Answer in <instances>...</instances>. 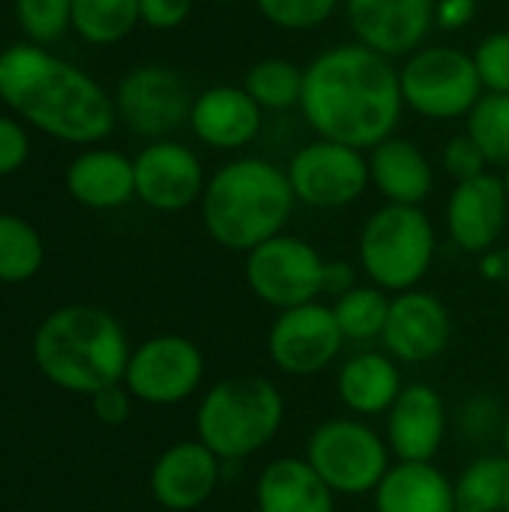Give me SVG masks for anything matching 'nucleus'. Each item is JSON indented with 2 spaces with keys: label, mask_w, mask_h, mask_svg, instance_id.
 <instances>
[{
  "label": "nucleus",
  "mask_w": 509,
  "mask_h": 512,
  "mask_svg": "<svg viewBox=\"0 0 509 512\" xmlns=\"http://www.w3.org/2000/svg\"><path fill=\"white\" fill-rule=\"evenodd\" d=\"M258 12L282 30H315L333 18L339 0H255Z\"/></svg>",
  "instance_id": "72a5a7b5"
},
{
  "label": "nucleus",
  "mask_w": 509,
  "mask_h": 512,
  "mask_svg": "<svg viewBox=\"0 0 509 512\" xmlns=\"http://www.w3.org/2000/svg\"><path fill=\"white\" fill-rule=\"evenodd\" d=\"M345 348V336L330 303H306L276 312L267 330V357L288 378H312L330 369Z\"/></svg>",
  "instance_id": "ddd939ff"
},
{
  "label": "nucleus",
  "mask_w": 509,
  "mask_h": 512,
  "mask_svg": "<svg viewBox=\"0 0 509 512\" xmlns=\"http://www.w3.org/2000/svg\"><path fill=\"white\" fill-rule=\"evenodd\" d=\"M390 300L393 294L381 291L378 285L372 282H360L357 288H351L348 294L336 297L330 303L333 309V318L345 336V342H381L384 336V327H387V315H390Z\"/></svg>",
  "instance_id": "bb28decb"
},
{
  "label": "nucleus",
  "mask_w": 509,
  "mask_h": 512,
  "mask_svg": "<svg viewBox=\"0 0 509 512\" xmlns=\"http://www.w3.org/2000/svg\"><path fill=\"white\" fill-rule=\"evenodd\" d=\"M252 501L255 512H336L339 498L303 456H279L258 471Z\"/></svg>",
  "instance_id": "4be33fe9"
},
{
  "label": "nucleus",
  "mask_w": 509,
  "mask_h": 512,
  "mask_svg": "<svg viewBox=\"0 0 509 512\" xmlns=\"http://www.w3.org/2000/svg\"><path fill=\"white\" fill-rule=\"evenodd\" d=\"M297 207L288 171L258 159L243 156L222 165L204 186L201 222L213 243L228 252H252L264 240L285 231Z\"/></svg>",
  "instance_id": "20e7f679"
},
{
  "label": "nucleus",
  "mask_w": 509,
  "mask_h": 512,
  "mask_svg": "<svg viewBox=\"0 0 509 512\" xmlns=\"http://www.w3.org/2000/svg\"><path fill=\"white\" fill-rule=\"evenodd\" d=\"M129 354L126 330L99 306H63L33 336L36 369L54 387L78 396H96L123 384Z\"/></svg>",
  "instance_id": "7ed1b4c3"
},
{
  "label": "nucleus",
  "mask_w": 509,
  "mask_h": 512,
  "mask_svg": "<svg viewBox=\"0 0 509 512\" xmlns=\"http://www.w3.org/2000/svg\"><path fill=\"white\" fill-rule=\"evenodd\" d=\"M489 165H509V93H483L468 111V129Z\"/></svg>",
  "instance_id": "7c9ffc66"
},
{
  "label": "nucleus",
  "mask_w": 509,
  "mask_h": 512,
  "mask_svg": "<svg viewBox=\"0 0 509 512\" xmlns=\"http://www.w3.org/2000/svg\"><path fill=\"white\" fill-rule=\"evenodd\" d=\"M15 18L30 42H54L72 27V0H12Z\"/></svg>",
  "instance_id": "473e14b6"
},
{
  "label": "nucleus",
  "mask_w": 509,
  "mask_h": 512,
  "mask_svg": "<svg viewBox=\"0 0 509 512\" xmlns=\"http://www.w3.org/2000/svg\"><path fill=\"white\" fill-rule=\"evenodd\" d=\"M357 276H360V273H357V267H354L351 261H327V264H324V285H321V297L336 300V297L348 294L351 288H357V285H360V279H357Z\"/></svg>",
  "instance_id": "ea45409f"
},
{
  "label": "nucleus",
  "mask_w": 509,
  "mask_h": 512,
  "mask_svg": "<svg viewBox=\"0 0 509 512\" xmlns=\"http://www.w3.org/2000/svg\"><path fill=\"white\" fill-rule=\"evenodd\" d=\"M504 186H507V198H509V165H507V174H504Z\"/></svg>",
  "instance_id": "c03bdc74"
},
{
  "label": "nucleus",
  "mask_w": 509,
  "mask_h": 512,
  "mask_svg": "<svg viewBox=\"0 0 509 512\" xmlns=\"http://www.w3.org/2000/svg\"><path fill=\"white\" fill-rule=\"evenodd\" d=\"M441 162H444V171L456 183H465V180H474V177L486 174V165H489L483 150L474 144V138L468 132H462V135L447 141V147L441 153Z\"/></svg>",
  "instance_id": "c9c22d12"
},
{
  "label": "nucleus",
  "mask_w": 509,
  "mask_h": 512,
  "mask_svg": "<svg viewBox=\"0 0 509 512\" xmlns=\"http://www.w3.org/2000/svg\"><path fill=\"white\" fill-rule=\"evenodd\" d=\"M93 402V414L99 423L105 426H123L132 414V393L123 384H114L108 390H99L96 396H90Z\"/></svg>",
  "instance_id": "58836bf2"
},
{
  "label": "nucleus",
  "mask_w": 509,
  "mask_h": 512,
  "mask_svg": "<svg viewBox=\"0 0 509 512\" xmlns=\"http://www.w3.org/2000/svg\"><path fill=\"white\" fill-rule=\"evenodd\" d=\"M192 6L195 0H141V24L153 30H174L189 18Z\"/></svg>",
  "instance_id": "4c0bfd02"
},
{
  "label": "nucleus",
  "mask_w": 509,
  "mask_h": 512,
  "mask_svg": "<svg viewBox=\"0 0 509 512\" xmlns=\"http://www.w3.org/2000/svg\"><path fill=\"white\" fill-rule=\"evenodd\" d=\"M450 432L444 396L423 381L402 387L399 399L384 414V441L393 462H435Z\"/></svg>",
  "instance_id": "2eb2a0df"
},
{
  "label": "nucleus",
  "mask_w": 509,
  "mask_h": 512,
  "mask_svg": "<svg viewBox=\"0 0 509 512\" xmlns=\"http://www.w3.org/2000/svg\"><path fill=\"white\" fill-rule=\"evenodd\" d=\"M324 264V255L309 240L282 231L246 252L243 276L258 303L285 312L321 297Z\"/></svg>",
  "instance_id": "1a4fd4ad"
},
{
  "label": "nucleus",
  "mask_w": 509,
  "mask_h": 512,
  "mask_svg": "<svg viewBox=\"0 0 509 512\" xmlns=\"http://www.w3.org/2000/svg\"><path fill=\"white\" fill-rule=\"evenodd\" d=\"M204 354L201 348L177 333L153 336L129 354L123 387L135 402L168 408L192 399L204 384Z\"/></svg>",
  "instance_id": "9d476101"
},
{
  "label": "nucleus",
  "mask_w": 509,
  "mask_h": 512,
  "mask_svg": "<svg viewBox=\"0 0 509 512\" xmlns=\"http://www.w3.org/2000/svg\"><path fill=\"white\" fill-rule=\"evenodd\" d=\"M135 198L159 213H180L201 201L204 168L195 150L180 141H150L135 159Z\"/></svg>",
  "instance_id": "dca6fc26"
},
{
  "label": "nucleus",
  "mask_w": 509,
  "mask_h": 512,
  "mask_svg": "<svg viewBox=\"0 0 509 512\" xmlns=\"http://www.w3.org/2000/svg\"><path fill=\"white\" fill-rule=\"evenodd\" d=\"M504 423L507 411L492 393H471L456 411V429L462 432V438H468V444H489L495 438L501 441Z\"/></svg>",
  "instance_id": "2f4dec72"
},
{
  "label": "nucleus",
  "mask_w": 509,
  "mask_h": 512,
  "mask_svg": "<svg viewBox=\"0 0 509 512\" xmlns=\"http://www.w3.org/2000/svg\"><path fill=\"white\" fill-rule=\"evenodd\" d=\"M402 387H405L402 369L387 351L363 348L348 360H342V366L336 369L339 402L351 417L360 420L384 417L390 405L399 399Z\"/></svg>",
  "instance_id": "412c9836"
},
{
  "label": "nucleus",
  "mask_w": 509,
  "mask_h": 512,
  "mask_svg": "<svg viewBox=\"0 0 509 512\" xmlns=\"http://www.w3.org/2000/svg\"><path fill=\"white\" fill-rule=\"evenodd\" d=\"M285 423V396L264 375H228L195 408V438L225 465L267 450Z\"/></svg>",
  "instance_id": "39448f33"
},
{
  "label": "nucleus",
  "mask_w": 509,
  "mask_h": 512,
  "mask_svg": "<svg viewBox=\"0 0 509 512\" xmlns=\"http://www.w3.org/2000/svg\"><path fill=\"white\" fill-rule=\"evenodd\" d=\"M285 171L294 198L312 210H342L369 189V156L327 138L303 144Z\"/></svg>",
  "instance_id": "9b49d317"
},
{
  "label": "nucleus",
  "mask_w": 509,
  "mask_h": 512,
  "mask_svg": "<svg viewBox=\"0 0 509 512\" xmlns=\"http://www.w3.org/2000/svg\"><path fill=\"white\" fill-rule=\"evenodd\" d=\"M141 21V0H72V27L93 45H114Z\"/></svg>",
  "instance_id": "cd10ccee"
},
{
  "label": "nucleus",
  "mask_w": 509,
  "mask_h": 512,
  "mask_svg": "<svg viewBox=\"0 0 509 512\" xmlns=\"http://www.w3.org/2000/svg\"><path fill=\"white\" fill-rule=\"evenodd\" d=\"M0 99L45 135L69 144L102 141L117 123L105 87L36 42L0 51Z\"/></svg>",
  "instance_id": "f03ea898"
},
{
  "label": "nucleus",
  "mask_w": 509,
  "mask_h": 512,
  "mask_svg": "<svg viewBox=\"0 0 509 512\" xmlns=\"http://www.w3.org/2000/svg\"><path fill=\"white\" fill-rule=\"evenodd\" d=\"M438 255V234L423 207L384 204L360 231L357 261L363 276L387 294L420 288Z\"/></svg>",
  "instance_id": "423d86ee"
},
{
  "label": "nucleus",
  "mask_w": 509,
  "mask_h": 512,
  "mask_svg": "<svg viewBox=\"0 0 509 512\" xmlns=\"http://www.w3.org/2000/svg\"><path fill=\"white\" fill-rule=\"evenodd\" d=\"M264 111L258 102L234 84H216L195 96L189 126L195 138L213 150H243L261 132Z\"/></svg>",
  "instance_id": "aec40b11"
},
{
  "label": "nucleus",
  "mask_w": 509,
  "mask_h": 512,
  "mask_svg": "<svg viewBox=\"0 0 509 512\" xmlns=\"http://www.w3.org/2000/svg\"><path fill=\"white\" fill-rule=\"evenodd\" d=\"M69 195L90 210H117L135 198V162L120 150L90 147L66 168Z\"/></svg>",
  "instance_id": "b1692460"
},
{
  "label": "nucleus",
  "mask_w": 509,
  "mask_h": 512,
  "mask_svg": "<svg viewBox=\"0 0 509 512\" xmlns=\"http://www.w3.org/2000/svg\"><path fill=\"white\" fill-rule=\"evenodd\" d=\"M501 450L509 459V411H507V423H504V432H501Z\"/></svg>",
  "instance_id": "37998d69"
},
{
  "label": "nucleus",
  "mask_w": 509,
  "mask_h": 512,
  "mask_svg": "<svg viewBox=\"0 0 509 512\" xmlns=\"http://www.w3.org/2000/svg\"><path fill=\"white\" fill-rule=\"evenodd\" d=\"M369 183L387 204L423 207L435 189V171L429 156L414 141L390 135L369 150Z\"/></svg>",
  "instance_id": "5701e85b"
},
{
  "label": "nucleus",
  "mask_w": 509,
  "mask_h": 512,
  "mask_svg": "<svg viewBox=\"0 0 509 512\" xmlns=\"http://www.w3.org/2000/svg\"><path fill=\"white\" fill-rule=\"evenodd\" d=\"M243 90L258 102L261 111H288L300 105L303 69L285 57H264L246 69Z\"/></svg>",
  "instance_id": "c85d7f7f"
},
{
  "label": "nucleus",
  "mask_w": 509,
  "mask_h": 512,
  "mask_svg": "<svg viewBox=\"0 0 509 512\" xmlns=\"http://www.w3.org/2000/svg\"><path fill=\"white\" fill-rule=\"evenodd\" d=\"M456 512H509V459L480 456L456 480Z\"/></svg>",
  "instance_id": "a878e982"
},
{
  "label": "nucleus",
  "mask_w": 509,
  "mask_h": 512,
  "mask_svg": "<svg viewBox=\"0 0 509 512\" xmlns=\"http://www.w3.org/2000/svg\"><path fill=\"white\" fill-rule=\"evenodd\" d=\"M507 219L509 198L504 177L489 174V171L474 180L456 183L444 210L450 240L462 252L477 255V258L501 243L507 231Z\"/></svg>",
  "instance_id": "a211bd4d"
},
{
  "label": "nucleus",
  "mask_w": 509,
  "mask_h": 512,
  "mask_svg": "<svg viewBox=\"0 0 509 512\" xmlns=\"http://www.w3.org/2000/svg\"><path fill=\"white\" fill-rule=\"evenodd\" d=\"M471 57L486 93H509V30L486 36Z\"/></svg>",
  "instance_id": "f704fd0d"
},
{
  "label": "nucleus",
  "mask_w": 509,
  "mask_h": 512,
  "mask_svg": "<svg viewBox=\"0 0 509 512\" xmlns=\"http://www.w3.org/2000/svg\"><path fill=\"white\" fill-rule=\"evenodd\" d=\"M480 0H438L435 3V27L462 30L474 21Z\"/></svg>",
  "instance_id": "a19ab883"
},
{
  "label": "nucleus",
  "mask_w": 509,
  "mask_h": 512,
  "mask_svg": "<svg viewBox=\"0 0 509 512\" xmlns=\"http://www.w3.org/2000/svg\"><path fill=\"white\" fill-rule=\"evenodd\" d=\"M435 3L438 0H345V15L360 45L384 57H405L423 48L435 27Z\"/></svg>",
  "instance_id": "f3484780"
},
{
  "label": "nucleus",
  "mask_w": 509,
  "mask_h": 512,
  "mask_svg": "<svg viewBox=\"0 0 509 512\" xmlns=\"http://www.w3.org/2000/svg\"><path fill=\"white\" fill-rule=\"evenodd\" d=\"M375 512H456V480L435 462H393L372 492Z\"/></svg>",
  "instance_id": "393cba45"
},
{
  "label": "nucleus",
  "mask_w": 509,
  "mask_h": 512,
  "mask_svg": "<svg viewBox=\"0 0 509 512\" xmlns=\"http://www.w3.org/2000/svg\"><path fill=\"white\" fill-rule=\"evenodd\" d=\"M480 276L492 285H509V246H495L480 255Z\"/></svg>",
  "instance_id": "79ce46f5"
},
{
  "label": "nucleus",
  "mask_w": 509,
  "mask_h": 512,
  "mask_svg": "<svg viewBox=\"0 0 509 512\" xmlns=\"http://www.w3.org/2000/svg\"><path fill=\"white\" fill-rule=\"evenodd\" d=\"M303 459L333 489L336 498L372 495L393 465L384 432L351 414L318 423L306 438Z\"/></svg>",
  "instance_id": "0eeeda50"
},
{
  "label": "nucleus",
  "mask_w": 509,
  "mask_h": 512,
  "mask_svg": "<svg viewBox=\"0 0 509 512\" xmlns=\"http://www.w3.org/2000/svg\"><path fill=\"white\" fill-rule=\"evenodd\" d=\"M45 261V246L39 231L12 213H0V282L15 285L39 273Z\"/></svg>",
  "instance_id": "c756f323"
},
{
  "label": "nucleus",
  "mask_w": 509,
  "mask_h": 512,
  "mask_svg": "<svg viewBox=\"0 0 509 512\" xmlns=\"http://www.w3.org/2000/svg\"><path fill=\"white\" fill-rule=\"evenodd\" d=\"M30 156V138L21 123L0 114V177L15 174Z\"/></svg>",
  "instance_id": "e433bc0d"
},
{
  "label": "nucleus",
  "mask_w": 509,
  "mask_h": 512,
  "mask_svg": "<svg viewBox=\"0 0 509 512\" xmlns=\"http://www.w3.org/2000/svg\"><path fill=\"white\" fill-rule=\"evenodd\" d=\"M450 339L453 315L438 294L423 288L393 294L381 345L396 363H432L450 348Z\"/></svg>",
  "instance_id": "4468645a"
},
{
  "label": "nucleus",
  "mask_w": 509,
  "mask_h": 512,
  "mask_svg": "<svg viewBox=\"0 0 509 512\" xmlns=\"http://www.w3.org/2000/svg\"><path fill=\"white\" fill-rule=\"evenodd\" d=\"M402 99L429 120H456L483 96L474 57L450 45H423L399 66Z\"/></svg>",
  "instance_id": "6e6552de"
},
{
  "label": "nucleus",
  "mask_w": 509,
  "mask_h": 512,
  "mask_svg": "<svg viewBox=\"0 0 509 512\" xmlns=\"http://www.w3.org/2000/svg\"><path fill=\"white\" fill-rule=\"evenodd\" d=\"M402 108L399 69L360 42L327 48L303 69L300 111L318 138L372 150L396 132Z\"/></svg>",
  "instance_id": "f257e3e1"
},
{
  "label": "nucleus",
  "mask_w": 509,
  "mask_h": 512,
  "mask_svg": "<svg viewBox=\"0 0 509 512\" xmlns=\"http://www.w3.org/2000/svg\"><path fill=\"white\" fill-rule=\"evenodd\" d=\"M222 459L198 438L171 444L150 468V495L171 512L201 510L222 483Z\"/></svg>",
  "instance_id": "6ab92c4d"
},
{
  "label": "nucleus",
  "mask_w": 509,
  "mask_h": 512,
  "mask_svg": "<svg viewBox=\"0 0 509 512\" xmlns=\"http://www.w3.org/2000/svg\"><path fill=\"white\" fill-rule=\"evenodd\" d=\"M192 90L186 78L162 63L135 66L129 75L120 78L114 93L117 120H123L135 135L162 141L192 114Z\"/></svg>",
  "instance_id": "f8f14e48"
}]
</instances>
